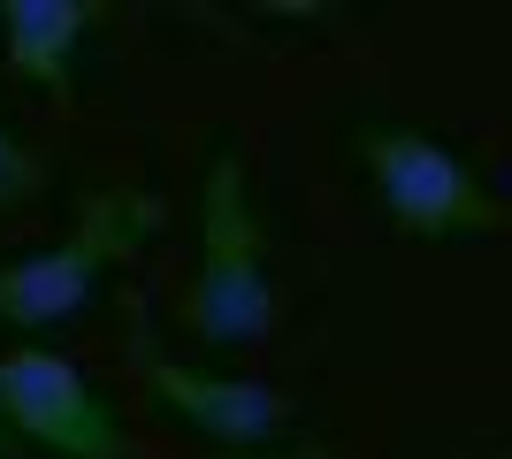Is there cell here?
<instances>
[{
  "instance_id": "cell-7",
  "label": "cell",
  "mask_w": 512,
  "mask_h": 459,
  "mask_svg": "<svg viewBox=\"0 0 512 459\" xmlns=\"http://www.w3.org/2000/svg\"><path fill=\"white\" fill-rule=\"evenodd\" d=\"M46 199V161L39 146L16 131V115L0 100V215H16V207H39Z\"/></svg>"
},
{
  "instance_id": "cell-1",
  "label": "cell",
  "mask_w": 512,
  "mask_h": 459,
  "mask_svg": "<svg viewBox=\"0 0 512 459\" xmlns=\"http://www.w3.org/2000/svg\"><path fill=\"white\" fill-rule=\"evenodd\" d=\"M283 322V284L268 253V222L253 207L245 153L222 138L199 169V245H192V284H184V329L214 352H253Z\"/></svg>"
},
{
  "instance_id": "cell-6",
  "label": "cell",
  "mask_w": 512,
  "mask_h": 459,
  "mask_svg": "<svg viewBox=\"0 0 512 459\" xmlns=\"http://www.w3.org/2000/svg\"><path fill=\"white\" fill-rule=\"evenodd\" d=\"M92 31H100V8H77V0H0V69L46 100H69Z\"/></svg>"
},
{
  "instance_id": "cell-5",
  "label": "cell",
  "mask_w": 512,
  "mask_h": 459,
  "mask_svg": "<svg viewBox=\"0 0 512 459\" xmlns=\"http://www.w3.org/2000/svg\"><path fill=\"white\" fill-rule=\"evenodd\" d=\"M146 383L169 406V421H184L192 437L222 444L237 459H260L291 437V398L276 383H260V375H214V368H192V360H146Z\"/></svg>"
},
{
  "instance_id": "cell-8",
  "label": "cell",
  "mask_w": 512,
  "mask_h": 459,
  "mask_svg": "<svg viewBox=\"0 0 512 459\" xmlns=\"http://www.w3.org/2000/svg\"><path fill=\"white\" fill-rule=\"evenodd\" d=\"M0 452H8V429H0Z\"/></svg>"
},
{
  "instance_id": "cell-4",
  "label": "cell",
  "mask_w": 512,
  "mask_h": 459,
  "mask_svg": "<svg viewBox=\"0 0 512 459\" xmlns=\"http://www.w3.org/2000/svg\"><path fill=\"white\" fill-rule=\"evenodd\" d=\"M0 429L46 459H130L123 414L54 345H8L0 352Z\"/></svg>"
},
{
  "instance_id": "cell-2",
  "label": "cell",
  "mask_w": 512,
  "mask_h": 459,
  "mask_svg": "<svg viewBox=\"0 0 512 459\" xmlns=\"http://www.w3.org/2000/svg\"><path fill=\"white\" fill-rule=\"evenodd\" d=\"M153 230H161V199L123 192V184L92 192L85 215L69 222L54 245L0 261V329H8L16 345H31L46 329L77 322V314L107 291V276L138 253V238H153Z\"/></svg>"
},
{
  "instance_id": "cell-3",
  "label": "cell",
  "mask_w": 512,
  "mask_h": 459,
  "mask_svg": "<svg viewBox=\"0 0 512 459\" xmlns=\"http://www.w3.org/2000/svg\"><path fill=\"white\" fill-rule=\"evenodd\" d=\"M360 176L367 199L390 230H406L413 245H482L505 230V199L490 192V176L474 169L459 146L406 123H367L360 131Z\"/></svg>"
}]
</instances>
